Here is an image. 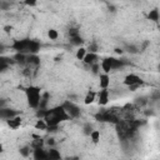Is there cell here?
Instances as JSON below:
<instances>
[{"instance_id": "1", "label": "cell", "mask_w": 160, "mask_h": 160, "mask_svg": "<svg viewBox=\"0 0 160 160\" xmlns=\"http://www.w3.org/2000/svg\"><path fill=\"white\" fill-rule=\"evenodd\" d=\"M69 118H70V116L68 115V113L65 111V109L63 108V105H60V106H56V108H54V109L48 110L46 114H45L44 120L46 121L48 126H58L59 123L65 121V120H68Z\"/></svg>"}, {"instance_id": "2", "label": "cell", "mask_w": 160, "mask_h": 160, "mask_svg": "<svg viewBox=\"0 0 160 160\" xmlns=\"http://www.w3.org/2000/svg\"><path fill=\"white\" fill-rule=\"evenodd\" d=\"M25 95H26V100L30 108L33 109H38L40 106V101H41V94H40V89L36 87H29L25 90Z\"/></svg>"}, {"instance_id": "3", "label": "cell", "mask_w": 160, "mask_h": 160, "mask_svg": "<svg viewBox=\"0 0 160 160\" xmlns=\"http://www.w3.org/2000/svg\"><path fill=\"white\" fill-rule=\"evenodd\" d=\"M63 108L65 109V111L68 113V115H69L70 118L76 119V118L80 116V109H79V106H76L74 103H71V101H65V103L63 104Z\"/></svg>"}, {"instance_id": "4", "label": "cell", "mask_w": 160, "mask_h": 160, "mask_svg": "<svg viewBox=\"0 0 160 160\" xmlns=\"http://www.w3.org/2000/svg\"><path fill=\"white\" fill-rule=\"evenodd\" d=\"M30 41L31 40H28V39H24V40H15L12 45V48L14 50H16L18 53H25V51H29V46H30Z\"/></svg>"}, {"instance_id": "5", "label": "cell", "mask_w": 160, "mask_h": 160, "mask_svg": "<svg viewBox=\"0 0 160 160\" xmlns=\"http://www.w3.org/2000/svg\"><path fill=\"white\" fill-rule=\"evenodd\" d=\"M124 84L126 87H133V85H141L143 80L136 75V74H129L124 79Z\"/></svg>"}, {"instance_id": "6", "label": "cell", "mask_w": 160, "mask_h": 160, "mask_svg": "<svg viewBox=\"0 0 160 160\" xmlns=\"http://www.w3.org/2000/svg\"><path fill=\"white\" fill-rule=\"evenodd\" d=\"M34 160H48V150L44 148H38L33 150Z\"/></svg>"}, {"instance_id": "7", "label": "cell", "mask_w": 160, "mask_h": 160, "mask_svg": "<svg viewBox=\"0 0 160 160\" xmlns=\"http://www.w3.org/2000/svg\"><path fill=\"white\" fill-rule=\"evenodd\" d=\"M98 101L100 105H106L109 103V92L108 89H101L98 93Z\"/></svg>"}, {"instance_id": "8", "label": "cell", "mask_w": 160, "mask_h": 160, "mask_svg": "<svg viewBox=\"0 0 160 160\" xmlns=\"http://www.w3.org/2000/svg\"><path fill=\"white\" fill-rule=\"evenodd\" d=\"M96 60H98V55H96L95 53H88L83 61H84L87 65H90V66H92V65L96 64Z\"/></svg>"}, {"instance_id": "9", "label": "cell", "mask_w": 160, "mask_h": 160, "mask_svg": "<svg viewBox=\"0 0 160 160\" xmlns=\"http://www.w3.org/2000/svg\"><path fill=\"white\" fill-rule=\"evenodd\" d=\"M48 160H61V155L59 150H56L55 148H50L48 150Z\"/></svg>"}, {"instance_id": "10", "label": "cell", "mask_w": 160, "mask_h": 160, "mask_svg": "<svg viewBox=\"0 0 160 160\" xmlns=\"http://www.w3.org/2000/svg\"><path fill=\"white\" fill-rule=\"evenodd\" d=\"M101 69L104 70V74H109L113 68H111V58H105L103 61H101Z\"/></svg>"}, {"instance_id": "11", "label": "cell", "mask_w": 160, "mask_h": 160, "mask_svg": "<svg viewBox=\"0 0 160 160\" xmlns=\"http://www.w3.org/2000/svg\"><path fill=\"white\" fill-rule=\"evenodd\" d=\"M7 123H8L9 128H12V129H18V128L21 125V118H20V116H14V118L7 120Z\"/></svg>"}, {"instance_id": "12", "label": "cell", "mask_w": 160, "mask_h": 160, "mask_svg": "<svg viewBox=\"0 0 160 160\" xmlns=\"http://www.w3.org/2000/svg\"><path fill=\"white\" fill-rule=\"evenodd\" d=\"M110 85V78L108 74H101L100 75V88L101 89H108Z\"/></svg>"}, {"instance_id": "13", "label": "cell", "mask_w": 160, "mask_h": 160, "mask_svg": "<svg viewBox=\"0 0 160 160\" xmlns=\"http://www.w3.org/2000/svg\"><path fill=\"white\" fill-rule=\"evenodd\" d=\"M148 19L149 20H151V21H159V19H160V14H159V10L158 9H153V10H150L149 12V14H148Z\"/></svg>"}, {"instance_id": "14", "label": "cell", "mask_w": 160, "mask_h": 160, "mask_svg": "<svg viewBox=\"0 0 160 160\" xmlns=\"http://www.w3.org/2000/svg\"><path fill=\"white\" fill-rule=\"evenodd\" d=\"M39 50H40V44H39L38 41L31 40V41H30V46H29V53H31V54L35 55Z\"/></svg>"}, {"instance_id": "15", "label": "cell", "mask_w": 160, "mask_h": 160, "mask_svg": "<svg viewBox=\"0 0 160 160\" xmlns=\"http://www.w3.org/2000/svg\"><path fill=\"white\" fill-rule=\"evenodd\" d=\"M2 116H3L4 119L9 120V119H12V118L16 116V113H15V111H13V110H8V109H2Z\"/></svg>"}, {"instance_id": "16", "label": "cell", "mask_w": 160, "mask_h": 160, "mask_svg": "<svg viewBox=\"0 0 160 160\" xmlns=\"http://www.w3.org/2000/svg\"><path fill=\"white\" fill-rule=\"evenodd\" d=\"M95 98H96V94H95L94 92H89V93L87 94V96H85V99H84V104H85V105H89V104H92V103H94V100H95Z\"/></svg>"}, {"instance_id": "17", "label": "cell", "mask_w": 160, "mask_h": 160, "mask_svg": "<svg viewBox=\"0 0 160 160\" xmlns=\"http://www.w3.org/2000/svg\"><path fill=\"white\" fill-rule=\"evenodd\" d=\"M124 66V61L123 60H119V59H115V58H111V68L113 70L115 69H120Z\"/></svg>"}, {"instance_id": "18", "label": "cell", "mask_w": 160, "mask_h": 160, "mask_svg": "<svg viewBox=\"0 0 160 160\" xmlns=\"http://www.w3.org/2000/svg\"><path fill=\"white\" fill-rule=\"evenodd\" d=\"M35 129L38 130H48V124L44 119H39L36 123H35Z\"/></svg>"}, {"instance_id": "19", "label": "cell", "mask_w": 160, "mask_h": 160, "mask_svg": "<svg viewBox=\"0 0 160 160\" xmlns=\"http://www.w3.org/2000/svg\"><path fill=\"white\" fill-rule=\"evenodd\" d=\"M26 63H29L30 65H39V64H40V59H39L36 55L31 54V55H29V56H28Z\"/></svg>"}, {"instance_id": "20", "label": "cell", "mask_w": 160, "mask_h": 160, "mask_svg": "<svg viewBox=\"0 0 160 160\" xmlns=\"http://www.w3.org/2000/svg\"><path fill=\"white\" fill-rule=\"evenodd\" d=\"M87 49L85 48H79L78 49V51H76V54H75V56H76V59H79V60H84V58L87 56Z\"/></svg>"}, {"instance_id": "21", "label": "cell", "mask_w": 160, "mask_h": 160, "mask_svg": "<svg viewBox=\"0 0 160 160\" xmlns=\"http://www.w3.org/2000/svg\"><path fill=\"white\" fill-rule=\"evenodd\" d=\"M26 56H25V54H23V53H16L15 55H14V60L16 61V63H20V64H24V63H26Z\"/></svg>"}, {"instance_id": "22", "label": "cell", "mask_w": 160, "mask_h": 160, "mask_svg": "<svg viewBox=\"0 0 160 160\" xmlns=\"http://www.w3.org/2000/svg\"><path fill=\"white\" fill-rule=\"evenodd\" d=\"M90 139L94 144H98L100 141V131L99 130H93V133L90 134Z\"/></svg>"}, {"instance_id": "23", "label": "cell", "mask_w": 160, "mask_h": 160, "mask_svg": "<svg viewBox=\"0 0 160 160\" xmlns=\"http://www.w3.org/2000/svg\"><path fill=\"white\" fill-rule=\"evenodd\" d=\"M19 153H20L21 156L28 158V156H30V154H31V146H23V148H20Z\"/></svg>"}, {"instance_id": "24", "label": "cell", "mask_w": 160, "mask_h": 160, "mask_svg": "<svg viewBox=\"0 0 160 160\" xmlns=\"http://www.w3.org/2000/svg\"><path fill=\"white\" fill-rule=\"evenodd\" d=\"M43 145H44V140H43V139H40V138H36V139L31 143V148H33V149L43 148Z\"/></svg>"}, {"instance_id": "25", "label": "cell", "mask_w": 160, "mask_h": 160, "mask_svg": "<svg viewBox=\"0 0 160 160\" xmlns=\"http://www.w3.org/2000/svg\"><path fill=\"white\" fill-rule=\"evenodd\" d=\"M70 43L73 44V45H82L83 43H84V40L80 38V35L79 36H75V38H71L70 39Z\"/></svg>"}, {"instance_id": "26", "label": "cell", "mask_w": 160, "mask_h": 160, "mask_svg": "<svg viewBox=\"0 0 160 160\" xmlns=\"http://www.w3.org/2000/svg\"><path fill=\"white\" fill-rule=\"evenodd\" d=\"M48 36L50 38V40H56L58 36H59V34H58V31H56L55 29H50V30L48 31Z\"/></svg>"}, {"instance_id": "27", "label": "cell", "mask_w": 160, "mask_h": 160, "mask_svg": "<svg viewBox=\"0 0 160 160\" xmlns=\"http://www.w3.org/2000/svg\"><path fill=\"white\" fill-rule=\"evenodd\" d=\"M92 133H93V128H92V125H90V124H85V125H84V134L90 136V134H92Z\"/></svg>"}, {"instance_id": "28", "label": "cell", "mask_w": 160, "mask_h": 160, "mask_svg": "<svg viewBox=\"0 0 160 160\" xmlns=\"http://www.w3.org/2000/svg\"><path fill=\"white\" fill-rule=\"evenodd\" d=\"M96 51H98V45H96L95 43L90 44V45H89V53H95V54H96Z\"/></svg>"}, {"instance_id": "29", "label": "cell", "mask_w": 160, "mask_h": 160, "mask_svg": "<svg viewBox=\"0 0 160 160\" xmlns=\"http://www.w3.org/2000/svg\"><path fill=\"white\" fill-rule=\"evenodd\" d=\"M69 35H70V39L71 38H75V36H79V31L76 29H70L69 30Z\"/></svg>"}, {"instance_id": "30", "label": "cell", "mask_w": 160, "mask_h": 160, "mask_svg": "<svg viewBox=\"0 0 160 160\" xmlns=\"http://www.w3.org/2000/svg\"><path fill=\"white\" fill-rule=\"evenodd\" d=\"M99 68H100V66H99V64L96 63V64L92 65V71H93L94 74H98V73H99Z\"/></svg>"}, {"instance_id": "31", "label": "cell", "mask_w": 160, "mask_h": 160, "mask_svg": "<svg viewBox=\"0 0 160 160\" xmlns=\"http://www.w3.org/2000/svg\"><path fill=\"white\" fill-rule=\"evenodd\" d=\"M128 49H129V53H133V54H135V53H138V49L135 48V46H128Z\"/></svg>"}, {"instance_id": "32", "label": "cell", "mask_w": 160, "mask_h": 160, "mask_svg": "<svg viewBox=\"0 0 160 160\" xmlns=\"http://www.w3.org/2000/svg\"><path fill=\"white\" fill-rule=\"evenodd\" d=\"M25 4L29 7H34V5H36V2H34V0H28V2H25Z\"/></svg>"}, {"instance_id": "33", "label": "cell", "mask_w": 160, "mask_h": 160, "mask_svg": "<svg viewBox=\"0 0 160 160\" xmlns=\"http://www.w3.org/2000/svg\"><path fill=\"white\" fill-rule=\"evenodd\" d=\"M54 143H55V141H54V139H48V141H46V144H48L49 146H51V148H53Z\"/></svg>"}, {"instance_id": "34", "label": "cell", "mask_w": 160, "mask_h": 160, "mask_svg": "<svg viewBox=\"0 0 160 160\" xmlns=\"http://www.w3.org/2000/svg\"><path fill=\"white\" fill-rule=\"evenodd\" d=\"M115 53L116 54H123V50L121 49H115Z\"/></svg>"}, {"instance_id": "35", "label": "cell", "mask_w": 160, "mask_h": 160, "mask_svg": "<svg viewBox=\"0 0 160 160\" xmlns=\"http://www.w3.org/2000/svg\"><path fill=\"white\" fill-rule=\"evenodd\" d=\"M71 160H80L78 156H74V158H71Z\"/></svg>"}, {"instance_id": "36", "label": "cell", "mask_w": 160, "mask_h": 160, "mask_svg": "<svg viewBox=\"0 0 160 160\" xmlns=\"http://www.w3.org/2000/svg\"><path fill=\"white\" fill-rule=\"evenodd\" d=\"M158 69H159V71H160V64H159V66H158Z\"/></svg>"}, {"instance_id": "37", "label": "cell", "mask_w": 160, "mask_h": 160, "mask_svg": "<svg viewBox=\"0 0 160 160\" xmlns=\"http://www.w3.org/2000/svg\"><path fill=\"white\" fill-rule=\"evenodd\" d=\"M66 160H71V159H66Z\"/></svg>"}]
</instances>
